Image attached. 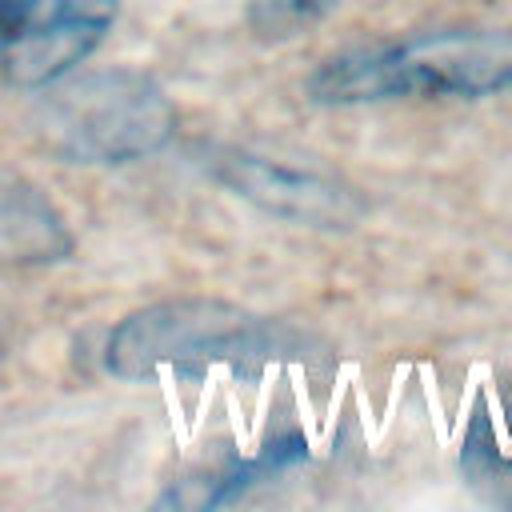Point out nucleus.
<instances>
[{"label": "nucleus", "instance_id": "1", "mask_svg": "<svg viewBox=\"0 0 512 512\" xmlns=\"http://www.w3.org/2000/svg\"><path fill=\"white\" fill-rule=\"evenodd\" d=\"M316 104H380L428 96H496L512 88V32L444 28L328 56L308 76Z\"/></svg>", "mask_w": 512, "mask_h": 512}, {"label": "nucleus", "instance_id": "2", "mask_svg": "<svg viewBox=\"0 0 512 512\" xmlns=\"http://www.w3.org/2000/svg\"><path fill=\"white\" fill-rule=\"evenodd\" d=\"M300 336L268 316L212 296L156 300L124 316L104 344V368L120 380L152 376L156 368L204 372L212 364L260 368L296 356Z\"/></svg>", "mask_w": 512, "mask_h": 512}, {"label": "nucleus", "instance_id": "3", "mask_svg": "<svg viewBox=\"0 0 512 512\" xmlns=\"http://www.w3.org/2000/svg\"><path fill=\"white\" fill-rule=\"evenodd\" d=\"M176 132V108L144 68H96L48 84L36 108L40 144L64 164H128L160 152Z\"/></svg>", "mask_w": 512, "mask_h": 512}, {"label": "nucleus", "instance_id": "4", "mask_svg": "<svg viewBox=\"0 0 512 512\" xmlns=\"http://www.w3.org/2000/svg\"><path fill=\"white\" fill-rule=\"evenodd\" d=\"M120 0H8L0 72L12 88H48L76 72L108 36Z\"/></svg>", "mask_w": 512, "mask_h": 512}, {"label": "nucleus", "instance_id": "5", "mask_svg": "<svg viewBox=\"0 0 512 512\" xmlns=\"http://www.w3.org/2000/svg\"><path fill=\"white\" fill-rule=\"evenodd\" d=\"M212 176L232 188L236 196H244L248 204H256L260 212L288 220V224H312V228H344L360 216V196L340 184L328 180L320 172L284 164V160H268L256 152H224L212 160Z\"/></svg>", "mask_w": 512, "mask_h": 512}, {"label": "nucleus", "instance_id": "6", "mask_svg": "<svg viewBox=\"0 0 512 512\" xmlns=\"http://www.w3.org/2000/svg\"><path fill=\"white\" fill-rule=\"evenodd\" d=\"M72 252V232L56 204L20 176H0V264L36 268Z\"/></svg>", "mask_w": 512, "mask_h": 512}, {"label": "nucleus", "instance_id": "7", "mask_svg": "<svg viewBox=\"0 0 512 512\" xmlns=\"http://www.w3.org/2000/svg\"><path fill=\"white\" fill-rule=\"evenodd\" d=\"M340 0H248V24L264 40H288L316 28Z\"/></svg>", "mask_w": 512, "mask_h": 512}, {"label": "nucleus", "instance_id": "8", "mask_svg": "<svg viewBox=\"0 0 512 512\" xmlns=\"http://www.w3.org/2000/svg\"><path fill=\"white\" fill-rule=\"evenodd\" d=\"M4 16H8V0H0V28H4Z\"/></svg>", "mask_w": 512, "mask_h": 512}]
</instances>
